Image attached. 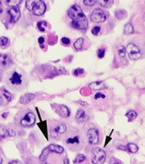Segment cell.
Wrapping results in <instances>:
<instances>
[{"mask_svg":"<svg viewBox=\"0 0 145 164\" xmlns=\"http://www.w3.org/2000/svg\"><path fill=\"white\" fill-rule=\"evenodd\" d=\"M68 16L72 20V25L73 28L85 30L88 26V20L86 16L84 15L81 7L77 5H74L70 8L68 11Z\"/></svg>","mask_w":145,"mask_h":164,"instance_id":"cell-1","label":"cell"},{"mask_svg":"<svg viewBox=\"0 0 145 164\" xmlns=\"http://www.w3.org/2000/svg\"><path fill=\"white\" fill-rule=\"evenodd\" d=\"M94 157L92 159L93 164H103L106 160V153L101 148L94 147L92 149Z\"/></svg>","mask_w":145,"mask_h":164,"instance_id":"cell-2","label":"cell"},{"mask_svg":"<svg viewBox=\"0 0 145 164\" xmlns=\"http://www.w3.org/2000/svg\"><path fill=\"white\" fill-rule=\"evenodd\" d=\"M126 51L128 53L129 58L133 60H138L142 57V54L138 46L131 43L127 45L126 48Z\"/></svg>","mask_w":145,"mask_h":164,"instance_id":"cell-3","label":"cell"},{"mask_svg":"<svg viewBox=\"0 0 145 164\" xmlns=\"http://www.w3.org/2000/svg\"><path fill=\"white\" fill-rule=\"evenodd\" d=\"M36 121L35 115L32 112H28L20 120V125L23 127H31Z\"/></svg>","mask_w":145,"mask_h":164,"instance_id":"cell-4","label":"cell"},{"mask_svg":"<svg viewBox=\"0 0 145 164\" xmlns=\"http://www.w3.org/2000/svg\"><path fill=\"white\" fill-rule=\"evenodd\" d=\"M90 18H91L92 21L94 22V23H102V22H104L106 20L107 16H106L105 13L102 10L95 9L92 13Z\"/></svg>","mask_w":145,"mask_h":164,"instance_id":"cell-5","label":"cell"},{"mask_svg":"<svg viewBox=\"0 0 145 164\" xmlns=\"http://www.w3.org/2000/svg\"><path fill=\"white\" fill-rule=\"evenodd\" d=\"M8 14L10 17V22L11 23H16L19 20L21 16V13L19 11V8L18 7L11 8L8 11Z\"/></svg>","mask_w":145,"mask_h":164,"instance_id":"cell-6","label":"cell"},{"mask_svg":"<svg viewBox=\"0 0 145 164\" xmlns=\"http://www.w3.org/2000/svg\"><path fill=\"white\" fill-rule=\"evenodd\" d=\"M87 137L89 139V143L92 145H95L99 141V136H98V131L95 128L89 129L87 132Z\"/></svg>","mask_w":145,"mask_h":164,"instance_id":"cell-7","label":"cell"},{"mask_svg":"<svg viewBox=\"0 0 145 164\" xmlns=\"http://www.w3.org/2000/svg\"><path fill=\"white\" fill-rule=\"evenodd\" d=\"M46 9V4L44 3V2L39 0L36 6L34 7L33 10V13L36 16H42V14L45 13Z\"/></svg>","mask_w":145,"mask_h":164,"instance_id":"cell-8","label":"cell"},{"mask_svg":"<svg viewBox=\"0 0 145 164\" xmlns=\"http://www.w3.org/2000/svg\"><path fill=\"white\" fill-rule=\"evenodd\" d=\"M15 132L11 129L6 128L5 127H0V139L6 138L8 137L14 136Z\"/></svg>","mask_w":145,"mask_h":164,"instance_id":"cell-9","label":"cell"},{"mask_svg":"<svg viewBox=\"0 0 145 164\" xmlns=\"http://www.w3.org/2000/svg\"><path fill=\"white\" fill-rule=\"evenodd\" d=\"M76 119L78 122H84L87 121L89 117L86 114V112L84 110H79L76 113Z\"/></svg>","mask_w":145,"mask_h":164,"instance_id":"cell-10","label":"cell"},{"mask_svg":"<svg viewBox=\"0 0 145 164\" xmlns=\"http://www.w3.org/2000/svg\"><path fill=\"white\" fill-rule=\"evenodd\" d=\"M10 81L13 85H19L22 83V76L16 72H14L10 78Z\"/></svg>","mask_w":145,"mask_h":164,"instance_id":"cell-11","label":"cell"},{"mask_svg":"<svg viewBox=\"0 0 145 164\" xmlns=\"http://www.w3.org/2000/svg\"><path fill=\"white\" fill-rule=\"evenodd\" d=\"M35 99V95L33 93H27L22 96L19 102L23 104H27Z\"/></svg>","mask_w":145,"mask_h":164,"instance_id":"cell-12","label":"cell"},{"mask_svg":"<svg viewBox=\"0 0 145 164\" xmlns=\"http://www.w3.org/2000/svg\"><path fill=\"white\" fill-rule=\"evenodd\" d=\"M48 148H49V150L51 151V152L58 154H61L64 152V148L62 146H60V145H58L51 144L49 145Z\"/></svg>","mask_w":145,"mask_h":164,"instance_id":"cell-13","label":"cell"},{"mask_svg":"<svg viewBox=\"0 0 145 164\" xmlns=\"http://www.w3.org/2000/svg\"><path fill=\"white\" fill-rule=\"evenodd\" d=\"M89 86L93 90H102L105 87V84L103 83V81H95L92 83L89 84Z\"/></svg>","mask_w":145,"mask_h":164,"instance_id":"cell-14","label":"cell"},{"mask_svg":"<svg viewBox=\"0 0 145 164\" xmlns=\"http://www.w3.org/2000/svg\"><path fill=\"white\" fill-rule=\"evenodd\" d=\"M9 62H10V58L8 55L5 54L0 55V65L2 67H6L8 65Z\"/></svg>","mask_w":145,"mask_h":164,"instance_id":"cell-15","label":"cell"},{"mask_svg":"<svg viewBox=\"0 0 145 164\" xmlns=\"http://www.w3.org/2000/svg\"><path fill=\"white\" fill-rule=\"evenodd\" d=\"M60 115H61L63 117L67 118V117H69L70 111L66 106L60 105Z\"/></svg>","mask_w":145,"mask_h":164,"instance_id":"cell-16","label":"cell"},{"mask_svg":"<svg viewBox=\"0 0 145 164\" xmlns=\"http://www.w3.org/2000/svg\"><path fill=\"white\" fill-rule=\"evenodd\" d=\"M38 1L39 0H28L26 2V4H25V7H26V8L28 9V11H33L34 8L37 4Z\"/></svg>","mask_w":145,"mask_h":164,"instance_id":"cell-17","label":"cell"},{"mask_svg":"<svg viewBox=\"0 0 145 164\" xmlns=\"http://www.w3.org/2000/svg\"><path fill=\"white\" fill-rule=\"evenodd\" d=\"M50 153H51V151L49 150V148H48V147L45 148V149L42 151V152L40 154V160L41 162L42 163V162H44V161H46V159L48 158L49 155L50 154Z\"/></svg>","mask_w":145,"mask_h":164,"instance_id":"cell-18","label":"cell"},{"mask_svg":"<svg viewBox=\"0 0 145 164\" xmlns=\"http://www.w3.org/2000/svg\"><path fill=\"white\" fill-rule=\"evenodd\" d=\"M115 15H116V17L118 20H123L127 16V13L124 10H118L115 13Z\"/></svg>","mask_w":145,"mask_h":164,"instance_id":"cell-19","label":"cell"},{"mask_svg":"<svg viewBox=\"0 0 145 164\" xmlns=\"http://www.w3.org/2000/svg\"><path fill=\"white\" fill-rule=\"evenodd\" d=\"M133 32H134V28H133V26L131 23H129L125 25L124 29V33L125 34H131L133 33Z\"/></svg>","mask_w":145,"mask_h":164,"instance_id":"cell-20","label":"cell"},{"mask_svg":"<svg viewBox=\"0 0 145 164\" xmlns=\"http://www.w3.org/2000/svg\"><path fill=\"white\" fill-rule=\"evenodd\" d=\"M99 2L100 5L104 8H110L112 5V4L114 3V1L112 0H99L98 1Z\"/></svg>","mask_w":145,"mask_h":164,"instance_id":"cell-21","label":"cell"},{"mask_svg":"<svg viewBox=\"0 0 145 164\" xmlns=\"http://www.w3.org/2000/svg\"><path fill=\"white\" fill-rule=\"evenodd\" d=\"M127 150L129 151L130 153H136L138 151V147L137 145L134 144V143H129L127 145Z\"/></svg>","mask_w":145,"mask_h":164,"instance_id":"cell-22","label":"cell"},{"mask_svg":"<svg viewBox=\"0 0 145 164\" xmlns=\"http://www.w3.org/2000/svg\"><path fill=\"white\" fill-rule=\"evenodd\" d=\"M21 2V0H8V1H6V3H7L8 5L11 8L17 7L19 5H20Z\"/></svg>","mask_w":145,"mask_h":164,"instance_id":"cell-23","label":"cell"},{"mask_svg":"<svg viewBox=\"0 0 145 164\" xmlns=\"http://www.w3.org/2000/svg\"><path fill=\"white\" fill-rule=\"evenodd\" d=\"M83 43V38H79L74 43V47L76 50H80L82 48Z\"/></svg>","mask_w":145,"mask_h":164,"instance_id":"cell-24","label":"cell"},{"mask_svg":"<svg viewBox=\"0 0 145 164\" xmlns=\"http://www.w3.org/2000/svg\"><path fill=\"white\" fill-rule=\"evenodd\" d=\"M56 128L58 134H63V133H65L66 131L67 130V128H66V125H65V124L63 123H61L60 124V125H58Z\"/></svg>","mask_w":145,"mask_h":164,"instance_id":"cell-25","label":"cell"},{"mask_svg":"<svg viewBox=\"0 0 145 164\" xmlns=\"http://www.w3.org/2000/svg\"><path fill=\"white\" fill-rule=\"evenodd\" d=\"M47 25L48 24L46 21H40L37 23V28L40 32H45Z\"/></svg>","mask_w":145,"mask_h":164,"instance_id":"cell-26","label":"cell"},{"mask_svg":"<svg viewBox=\"0 0 145 164\" xmlns=\"http://www.w3.org/2000/svg\"><path fill=\"white\" fill-rule=\"evenodd\" d=\"M80 140H79V137L75 136L73 138H68L66 139L67 144H78Z\"/></svg>","mask_w":145,"mask_h":164,"instance_id":"cell-27","label":"cell"},{"mask_svg":"<svg viewBox=\"0 0 145 164\" xmlns=\"http://www.w3.org/2000/svg\"><path fill=\"white\" fill-rule=\"evenodd\" d=\"M126 117L129 119V121L135 119L137 117V113L133 110H129V112L126 113Z\"/></svg>","mask_w":145,"mask_h":164,"instance_id":"cell-28","label":"cell"},{"mask_svg":"<svg viewBox=\"0 0 145 164\" xmlns=\"http://www.w3.org/2000/svg\"><path fill=\"white\" fill-rule=\"evenodd\" d=\"M118 55L121 58H125V55H126V49L123 46H119L118 48Z\"/></svg>","mask_w":145,"mask_h":164,"instance_id":"cell-29","label":"cell"},{"mask_svg":"<svg viewBox=\"0 0 145 164\" xmlns=\"http://www.w3.org/2000/svg\"><path fill=\"white\" fill-rule=\"evenodd\" d=\"M85 160H86V156L83 155V154H79V155L77 156L74 163H82Z\"/></svg>","mask_w":145,"mask_h":164,"instance_id":"cell-30","label":"cell"},{"mask_svg":"<svg viewBox=\"0 0 145 164\" xmlns=\"http://www.w3.org/2000/svg\"><path fill=\"white\" fill-rule=\"evenodd\" d=\"M97 2H98V1H96V0H84L83 1L84 5L87 6H93Z\"/></svg>","mask_w":145,"mask_h":164,"instance_id":"cell-31","label":"cell"},{"mask_svg":"<svg viewBox=\"0 0 145 164\" xmlns=\"http://www.w3.org/2000/svg\"><path fill=\"white\" fill-rule=\"evenodd\" d=\"M2 92H3V95H4V96L5 97V99H7L8 101H11V93H10L8 91H7L6 90H5V89L2 90Z\"/></svg>","mask_w":145,"mask_h":164,"instance_id":"cell-32","label":"cell"},{"mask_svg":"<svg viewBox=\"0 0 145 164\" xmlns=\"http://www.w3.org/2000/svg\"><path fill=\"white\" fill-rule=\"evenodd\" d=\"M8 42V39L6 37H0V46H5Z\"/></svg>","mask_w":145,"mask_h":164,"instance_id":"cell-33","label":"cell"},{"mask_svg":"<svg viewBox=\"0 0 145 164\" xmlns=\"http://www.w3.org/2000/svg\"><path fill=\"white\" fill-rule=\"evenodd\" d=\"M84 73V69L82 68H78V69H76L73 72V74L75 75H81L83 74Z\"/></svg>","mask_w":145,"mask_h":164,"instance_id":"cell-34","label":"cell"},{"mask_svg":"<svg viewBox=\"0 0 145 164\" xmlns=\"http://www.w3.org/2000/svg\"><path fill=\"white\" fill-rule=\"evenodd\" d=\"M97 55H98V57L99 58H103L105 55V49H98V51H97Z\"/></svg>","mask_w":145,"mask_h":164,"instance_id":"cell-35","label":"cell"},{"mask_svg":"<svg viewBox=\"0 0 145 164\" xmlns=\"http://www.w3.org/2000/svg\"><path fill=\"white\" fill-rule=\"evenodd\" d=\"M100 31H101V27L94 26V28L92 29V33L94 35H98V34H99Z\"/></svg>","mask_w":145,"mask_h":164,"instance_id":"cell-36","label":"cell"},{"mask_svg":"<svg viewBox=\"0 0 145 164\" xmlns=\"http://www.w3.org/2000/svg\"><path fill=\"white\" fill-rule=\"evenodd\" d=\"M58 135V132L57 131L56 128H52L51 130V137L54 138V137H57Z\"/></svg>","mask_w":145,"mask_h":164,"instance_id":"cell-37","label":"cell"},{"mask_svg":"<svg viewBox=\"0 0 145 164\" xmlns=\"http://www.w3.org/2000/svg\"><path fill=\"white\" fill-rule=\"evenodd\" d=\"M105 97H106V96H105V95H103V94L101 93H97L96 95H94V99L97 100V99H99L100 98H101V99H104Z\"/></svg>","mask_w":145,"mask_h":164,"instance_id":"cell-38","label":"cell"},{"mask_svg":"<svg viewBox=\"0 0 145 164\" xmlns=\"http://www.w3.org/2000/svg\"><path fill=\"white\" fill-rule=\"evenodd\" d=\"M61 42L65 45H68L70 43V40L67 37H63L61 39Z\"/></svg>","mask_w":145,"mask_h":164,"instance_id":"cell-39","label":"cell"},{"mask_svg":"<svg viewBox=\"0 0 145 164\" xmlns=\"http://www.w3.org/2000/svg\"><path fill=\"white\" fill-rule=\"evenodd\" d=\"M9 164H21V163L19 162V161H17V160H14V161H11L9 163Z\"/></svg>","mask_w":145,"mask_h":164,"instance_id":"cell-40","label":"cell"},{"mask_svg":"<svg viewBox=\"0 0 145 164\" xmlns=\"http://www.w3.org/2000/svg\"><path fill=\"white\" fill-rule=\"evenodd\" d=\"M44 41H45V39H44V37H40V38L38 39V42L39 43H40V44H42V43H43Z\"/></svg>","mask_w":145,"mask_h":164,"instance_id":"cell-41","label":"cell"},{"mask_svg":"<svg viewBox=\"0 0 145 164\" xmlns=\"http://www.w3.org/2000/svg\"><path fill=\"white\" fill-rule=\"evenodd\" d=\"M2 13H3V6L2 5V2H0V16L2 15Z\"/></svg>","mask_w":145,"mask_h":164,"instance_id":"cell-42","label":"cell"},{"mask_svg":"<svg viewBox=\"0 0 145 164\" xmlns=\"http://www.w3.org/2000/svg\"><path fill=\"white\" fill-rule=\"evenodd\" d=\"M63 163H64V164H69V160H68V157H66V158L64 159Z\"/></svg>","mask_w":145,"mask_h":164,"instance_id":"cell-43","label":"cell"},{"mask_svg":"<svg viewBox=\"0 0 145 164\" xmlns=\"http://www.w3.org/2000/svg\"><path fill=\"white\" fill-rule=\"evenodd\" d=\"M124 146H119L118 148H119V149H122V150L126 151V150H127V148H124Z\"/></svg>","mask_w":145,"mask_h":164,"instance_id":"cell-44","label":"cell"},{"mask_svg":"<svg viewBox=\"0 0 145 164\" xmlns=\"http://www.w3.org/2000/svg\"><path fill=\"white\" fill-rule=\"evenodd\" d=\"M79 102H80V104H83V105H87V103L86 102H81V101H80Z\"/></svg>","mask_w":145,"mask_h":164,"instance_id":"cell-45","label":"cell"},{"mask_svg":"<svg viewBox=\"0 0 145 164\" xmlns=\"http://www.w3.org/2000/svg\"><path fill=\"white\" fill-rule=\"evenodd\" d=\"M8 113H3V114H2V117H4V118H6V117H7V116H8Z\"/></svg>","mask_w":145,"mask_h":164,"instance_id":"cell-46","label":"cell"},{"mask_svg":"<svg viewBox=\"0 0 145 164\" xmlns=\"http://www.w3.org/2000/svg\"><path fill=\"white\" fill-rule=\"evenodd\" d=\"M42 164H50V163H49L46 161H44V162H42Z\"/></svg>","mask_w":145,"mask_h":164,"instance_id":"cell-47","label":"cell"},{"mask_svg":"<svg viewBox=\"0 0 145 164\" xmlns=\"http://www.w3.org/2000/svg\"><path fill=\"white\" fill-rule=\"evenodd\" d=\"M111 164H122V163H119V162H116V163H111Z\"/></svg>","mask_w":145,"mask_h":164,"instance_id":"cell-48","label":"cell"},{"mask_svg":"<svg viewBox=\"0 0 145 164\" xmlns=\"http://www.w3.org/2000/svg\"><path fill=\"white\" fill-rule=\"evenodd\" d=\"M2 103V97H1V95H0V104Z\"/></svg>","mask_w":145,"mask_h":164,"instance_id":"cell-49","label":"cell"},{"mask_svg":"<svg viewBox=\"0 0 145 164\" xmlns=\"http://www.w3.org/2000/svg\"><path fill=\"white\" fill-rule=\"evenodd\" d=\"M2 80V76H1V73H0V81Z\"/></svg>","mask_w":145,"mask_h":164,"instance_id":"cell-50","label":"cell"}]
</instances>
